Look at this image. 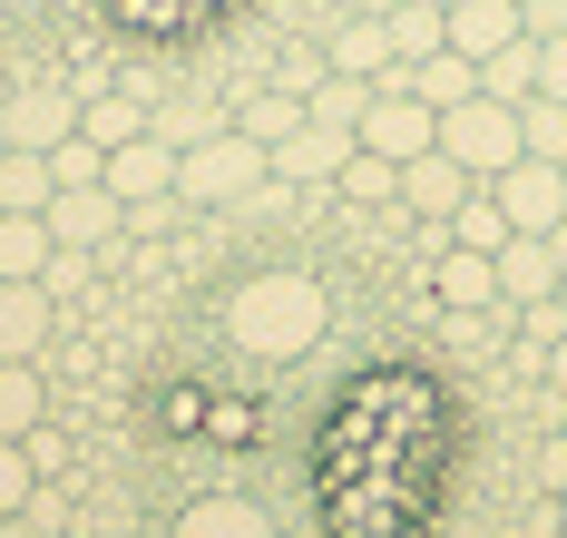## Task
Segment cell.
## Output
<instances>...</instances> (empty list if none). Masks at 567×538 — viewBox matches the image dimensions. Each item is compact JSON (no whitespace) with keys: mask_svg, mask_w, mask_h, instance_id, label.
I'll list each match as a JSON object with an SVG mask.
<instances>
[{"mask_svg":"<svg viewBox=\"0 0 567 538\" xmlns=\"http://www.w3.org/2000/svg\"><path fill=\"white\" fill-rule=\"evenodd\" d=\"M265 186H275V147H255L245 127H216V137H196V147L176 157L186 216H196V206H255Z\"/></svg>","mask_w":567,"mask_h":538,"instance_id":"obj_1","label":"cell"},{"mask_svg":"<svg viewBox=\"0 0 567 538\" xmlns=\"http://www.w3.org/2000/svg\"><path fill=\"white\" fill-rule=\"evenodd\" d=\"M313 323H323V294L303 275H265L255 294H235V343L245 353H303Z\"/></svg>","mask_w":567,"mask_h":538,"instance_id":"obj_2","label":"cell"},{"mask_svg":"<svg viewBox=\"0 0 567 538\" xmlns=\"http://www.w3.org/2000/svg\"><path fill=\"white\" fill-rule=\"evenodd\" d=\"M441 157H460L470 177H499V167L518 157V108L489 99V89H470L460 108H441Z\"/></svg>","mask_w":567,"mask_h":538,"instance_id":"obj_3","label":"cell"},{"mask_svg":"<svg viewBox=\"0 0 567 538\" xmlns=\"http://www.w3.org/2000/svg\"><path fill=\"white\" fill-rule=\"evenodd\" d=\"M352 147H372V157L411 167L421 147H441V108H431V99H411L401 79H382V89H372V108H362V127H352Z\"/></svg>","mask_w":567,"mask_h":538,"instance_id":"obj_4","label":"cell"},{"mask_svg":"<svg viewBox=\"0 0 567 538\" xmlns=\"http://www.w3.org/2000/svg\"><path fill=\"white\" fill-rule=\"evenodd\" d=\"M480 186L499 196L509 236H558L567 226V167H548V157H509L499 177H480Z\"/></svg>","mask_w":567,"mask_h":538,"instance_id":"obj_5","label":"cell"},{"mask_svg":"<svg viewBox=\"0 0 567 538\" xmlns=\"http://www.w3.org/2000/svg\"><path fill=\"white\" fill-rule=\"evenodd\" d=\"M0 137L50 157L59 137H79V99H69V89H10V99H0Z\"/></svg>","mask_w":567,"mask_h":538,"instance_id":"obj_6","label":"cell"},{"mask_svg":"<svg viewBox=\"0 0 567 538\" xmlns=\"http://www.w3.org/2000/svg\"><path fill=\"white\" fill-rule=\"evenodd\" d=\"M40 216H50V245H79V255H109L117 245V196L109 186H59Z\"/></svg>","mask_w":567,"mask_h":538,"instance_id":"obj_7","label":"cell"},{"mask_svg":"<svg viewBox=\"0 0 567 538\" xmlns=\"http://www.w3.org/2000/svg\"><path fill=\"white\" fill-rule=\"evenodd\" d=\"M489 265H499V303H509V313H518V303H548L567 284V255L548 236H509Z\"/></svg>","mask_w":567,"mask_h":538,"instance_id":"obj_8","label":"cell"},{"mask_svg":"<svg viewBox=\"0 0 567 538\" xmlns=\"http://www.w3.org/2000/svg\"><path fill=\"white\" fill-rule=\"evenodd\" d=\"M470 186H480V177H470L460 157H441V147H421V157L401 167V206H411L421 226H451V206L470 196ZM431 255H441V245H431Z\"/></svg>","mask_w":567,"mask_h":538,"instance_id":"obj_9","label":"cell"},{"mask_svg":"<svg viewBox=\"0 0 567 538\" xmlns=\"http://www.w3.org/2000/svg\"><path fill=\"white\" fill-rule=\"evenodd\" d=\"M59 294L50 284H0V362H50Z\"/></svg>","mask_w":567,"mask_h":538,"instance_id":"obj_10","label":"cell"},{"mask_svg":"<svg viewBox=\"0 0 567 538\" xmlns=\"http://www.w3.org/2000/svg\"><path fill=\"white\" fill-rule=\"evenodd\" d=\"M109 196L117 206H147V196H176V147L147 127V137H127V147H109Z\"/></svg>","mask_w":567,"mask_h":538,"instance_id":"obj_11","label":"cell"},{"mask_svg":"<svg viewBox=\"0 0 567 538\" xmlns=\"http://www.w3.org/2000/svg\"><path fill=\"white\" fill-rule=\"evenodd\" d=\"M323 69H342V79H401V60H392V30H382V10H362V20H342L333 40H323Z\"/></svg>","mask_w":567,"mask_h":538,"instance_id":"obj_12","label":"cell"},{"mask_svg":"<svg viewBox=\"0 0 567 538\" xmlns=\"http://www.w3.org/2000/svg\"><path fill=\"white\" fill-rule=\"evenodd\" d=\"M342 157H352V127H313V118H303V127L275 147V177H284V186H333Z\"/></svg>","mask_w":567,"mask_h":538,"instance_id":"obj_13","label":"cell"},{"mask_svg":"<svg viewBox=\"0 0 567 538\" xmlns=\"http://www.w3.org/2000/svg\"><path fill=\"white\" fill-rule=\"evenodd\" d=\"M451 50L460 60H489V50H509V40H528V20H518V0H460L451 20Z\"/></svg>","mask_w":567,"mask_h":538,"instance_id":"obj_14","label":"cell"},{"mask_svg":"<svg viewBox=\"0 0 567 538\" xmlns=\"http://www.w3.org/2000/svg\"><path fill=\"white\" fill-rule=\"evenodd\" d=\"M431 284H441V313H489V303H499V265L470 255V245H441Z\"/></svg>","mask_w":567,"mask_h":538,"instance_id":"obj_15","label":"cell"},{"mask_svg":"<svg viewBox=\"0 0 567 538\" xmlns=\"http://www.w3.org/2000/svg\"><path fill=\"white\" fill-rule=\"evenodd\" d=\"M50 431V362H0V441Z\"/></svg>","mask_w":567,"mask_h":538,"instance_id":"obj_16","label":"cell"},{"mask_svg":"<svg viewBox=\"0 0 567 538\" xmlns=\"http://www.w3.org/2000/svg\"><path fill=\"white\" fill-rule=\"evenodd\" d=\"M50 275V216L0 206V284H40Z\"/></svg>","mask_w":567,"mask_h":538,"instance_id":"obj_17","label":"cell"},{"mask_svg":"<svg viewBox=\"0 0 567 538\" xmlns=\"http://www.w3.org/2000/svg\"><path fill=\"white\" fill-rule=\"evenodd\" d=\"M401 89H411V99H431V108H460V99L480 89V60H460V50H431V60L401 69Z\"/></svg>","mask_w":567,"mask_h":538,"instance_id":"obj_18","label":"cell"},{"mask_svg":"<svg viewBox=\"0 0 567 538\" xmlns=\"http://www.w3.org/2000/svg\"><path fill=\"white\" fill-rule=\"evenodd\" d=\"M176 538H284L255 499H196L186 519H176Z\"/></svg>","mask_w":567,"mask_h":538,"instance_id":"obj_19","label":"cell"},{"mask_svg":"<svg viewBox=\"0 0 567 538\" xmlns=\"http://www.w3.org/2000/svg\"><path fill=\"white\" fill-rule=\"evenodd\" d=\"M441 245H470V255H499V245H509V216H499V196H489V186H470V196L451 206V226H441Z\"/></svg>","mask_w":567,"mask_h":538,"instance_id":"obj_20","label":"cell"},{"mask_svg":"<svg viewBox=\"0 0 567 538\" xmlns=\"http://www.w3.org/2000/svg\"><path fill=\"white\" fill-rule=\"evenodd\" d=\"M362 108H372V79H342V69H323V79L303 89V118H313V127H362Z\"/></svg>","mask_w":567,"mask_h":538,"instance_id":"obj_21","label":"cell"},{"mask_svg":"<svg viewBox=\"0 0 567 538\" xmlns=\"http://www.w3.org/2000/svg\"><path fill=\"white\" fill-rule=\"evenodd\" d=\"M382 30H392V60H431V50H451V30H441V10H421V0H392L382 10Z\"/></svg>","mask_w":567,"mask_h":538,"instance_id":"obj_22","label":"cell"},{"mask_svg":"<svg viewBox=\"0 0 567 538\" xmlns=\"http://www.w3.org/2000/svg\"><path fill=\"white\" fill-rule=\"evenodd\" d=\"M50 196H59V177H50L40 147H0V206H30V216H40Z\"/></svg>","mask_w":567,"mask_h":538,"instance_id":"obj_23","label":"cell"},{"mask_svg":"<svg viewBox=\"0 0 567 538\" xmlns=\"http://www.w3.org/2000/svg\"><path fill=\"white\" fill-rule=\"evenodd\" d=\"M333 186H342V206H401V167H392V157H372V147H352Z\"/></svg>","mask_w":567,"mask_h":538,"instance_id":"obj_24","label":"cell"},{"mask_svg":"<svg viewBox=\"0 0 567 538\" xmlns=\"http://www.w3.org/2000/svg\"><path fill=\"white\" fill-rule=\"evenodd\" d=\"M518 157L567 167V99H518Z\"/></svg>","mask_w":567,"mask_h":538,"instance_id":"obj_25","label":"cell"},{"mask_svg":"<svg viewBox=\"0 0 567 538\" xmlns=\"http://www.w3.org/2000/svg\"><path fill=\"white\" fill-rule=\"evenodd\" d=\"M480 89H489V99H538V40H509V50H489V60H480Z\"/></svg>","mask_w":567,"mask_h":538,"instance_id":"obj_26","label":"cell"},{"mask_svg":"<svg viewBox=\"0 0 567 538\" xmlns=\"http://www.w3.org/2000/svg\"><path fill=\"white\" fill-rule=\"evenodd\" d=\"M40 479H50L40 441H0V509H30V499H40Z\"/></svg>","mask_w":567,"mask_h":538,"instance_id":"obj_27","label":"cell"},{"mask_svg":"<svg viewBox=\"0 0 567 538\" xmlns=\"http://www.w3.org/2000/svg\"><path fill=\"white\" fill-rule=\"evenodd\" d=\"M79 137L127 147V137H147V108H137V99H89V108H79Z\"/></svg>","mask_w":567,"mask_h":538,"instance_id":"obj_28","label":"cell"},{"mask_svg":"<svg viewBox=\"0 0 567 538\" xmlns=\"http://www.w3.org/2000/svg\"><path fill=\"white\" fill-rule=\"evenodd\" d=\"M245 137H255V147H284V137H293V127H303V99H293V89H275V99H255V108H245Z\"/></svg>","mask_w":567,"mask_h":538,"instance_id":"obj_29","label":"cell"},{"mask_svg":"<svg viewBox=\"0 0 567 538\" xmlns=\"http://www.w3.org/2000/svg\"><path fill=\"white\" fill-rule=\"evenodd\" d=\"M147 127H157V137H167L176 157H186L196 137H216V127H226V118H206V108H147Z\"/></svg>","mask_w":567,"mask_h":538,"instance_id":"obj_30","label":"cell"},{"mask_svg":"<svg viewBox=\"0 0 567 538\" xmlns=\"http://www.w3.org/2000/svg\"><path fill=\"white\" fill-rule=\"evenodd\" d=\"M538 99H567V30L538 40Z\"/></svg>","mask_w":567,"mask_h":538,"instance_id":"obj_31","label":"cell"},{"mask_svg":"<svg viewBox=\"0 0 567 538\" xmlns=\"http://www.w3.org/2000/svg\"><path fill=\"white\" fill-rule=\"evenodd\" d=\"M518 20H528V40H558V30H567V0H518Z\"/></svg>","mask_w":567,"mask_h":538,"instance_id":"obj_32","label":"cell"},{"mask_svg":"<svg viewBox=\"0 0 567 538\" xmlns=\"http://www.w3.org/2000/svg\"><path fill=\"white\" fill-rule=\"evenodd\" d=\"M421 10H441V20H451V10H460V0H421Z\"/></svg>","mask_w":567,"mask_h":538,"instance_id":"obj_33","label":"cell"},{"mask_svg":"<svg viewBox=\"0 0 567 538\" xmlns=\"http://www.w3.org/2000/svg\"><path fill=\"white\" fill-rule=\"evenodd\" d=\"M0 99H10V69H0Z\"/></svg>","mask_w":567,"mask_h":538,"instance_id":"obj_34","label":"cell"},{"mask_svg":"<svg viewBox=\"0 0 567 538\" xmlns=\"http://www.w3.org/2000/svg\"><path fill=\"white\" fill-rule=\"evenodd\" d=\"M538 538H558V529H538Z\"/></svg>","mask_w":567,"mask_h":538,"instance_id":"obj_35","label":"cell"},{"mask_svg":"<svg viewBox=\"0 0 567 538\" xmlns=\"http://www.w3.org/2000/svg\"><path fill=\"white\" fill-rule=\"evenodd\" d=\"M0 147H10V137H0Z\"/></svg>","mask_w":567,"mask_h":538,"instance_id":"obj_36","label":"cell"}]
</instances>
